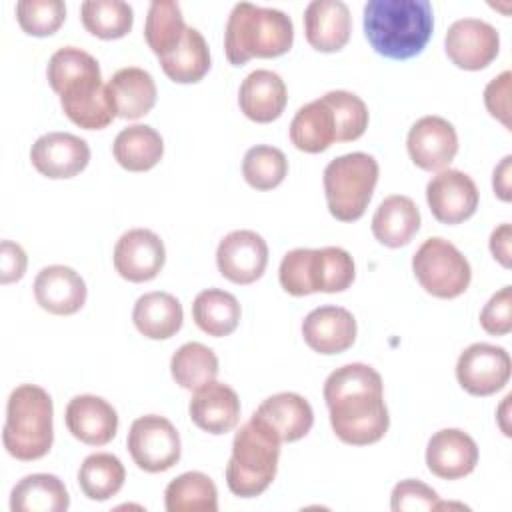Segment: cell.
Returning a JSON list of instances; mask_svg holds the SVG:
<instances>
[{
  "label": "cell",
  "instance_id": "cell-16",
  "mask_svg": "<svg viewBox=\"0 0 512 512\" xmlns=\"http://www.w3.org/2000/svg\"><path fill=\"white\" fill-rule=\"evenodd\" d=\"M30 160L32 166L46 178H72L88 166L90 146L76 134L48 132L32 144Z\"/></svg>",
  "mask_w": 512,
  "mask_h": 512
},
{
  "label": "cell",
  "instance_id": "cell-32",
  "mask_svg": "<svg viewBox=\"0 0 512 512\" xmlns=\"http://www.w3.org/2000/svg\"><path fill=\"white\" fill-rule=\"evenodd\" d=\"M164 74L178 84H194L202 80L210 70V50L204 36L188 26L182 42L168 54L160 56Z\"/></svg>",
  "mask_w": 512,
  "mask_h": 512
},
{
  "label": "cell",
  "instance_id": "cell-12",
  "mask_svg": "<svg viewBox=\"0 0 512 512\" xmlns=\"http://www.w3.org/2000/svg\"><path fill=\"white\" fill-rule=\"evenodd\" d=\"M268 264V244L254 230H232L216 248L220 274L234 284L256 282Z\"/></svg>",
  "mask_w": 512,
  "mask_h": 512
},
{
  "label": "cell",
  "instance_id": "cell-17",
  "mask_svg": "<svg viewBox=\"0 0 512 512\" xmlns=\"http://www.w3.org/2000/svg\"><path fill=\"white\" fill-rule=\"evenodd\" d=\"M478 464V446L470 434L460 428H442L432 434L426 446V466L442 480H458L474 472Z\"/></svg>",
  "mask_w": 512,
  "mask_h": 512
},
{
  "label": "cell",
  "instance_id": "cell-48",
  "mask_svg": "<svg viewBox=\"0 0 512 512\" xmlns=\"http://www.w3.org/2000/svg\"><path fill=\"white\" fill-rule=\"evenodd\" d=\"M512 226L508 222L500 224L490 234V252L492 256L504 266L510 268L512 264Z\"/></svg>",
  "mask_w": 512,
  "mask_h": 512
},
{
  "label": "cell",
  "instance_id": "cell-43",
  "mask_svg": "<svg viewBox=\"0 0 512 512\" xmlns=\"http://www.w3.org/2000/svg\"><path fill=\"white\" fill-rule=\"evenodd\" d=\"M356 276L352 256L340 246L320 248V292H344Z\"/></svg>",
  "mask_w": 512,
  "mask_h": 512
},
{
  "label": "cell",
  "instance_id": "cell-36",
  "mask_svg": "<svg viewBox=\"0 0 512 512\" xmlns=\"http://www.w3.org/2000/svg\"><path fill=\"white\" fill-rule=\"evenodd\" d=\"M170 372L176 384L184 390H198L204 384L216 380L218 358L206 344L186 342L172 354Z\"/></svg>",
  "mask_w": 512,
  "mask_h": 512
},
{
  "label": "cell",
  "instance_id": "cell-31",
  "mask_svg": "<svg viewBox=\"0 0 512 512\" xmlns=\"http://www.w3.org/2000/svg\"><path fill=\"white\" fill-rule=\"evenodd\" d=\"M240 316L242 308L236 296L220 288L202 290L192 302V318L196 326L214 338L232 334L240 324Z\"/></svg>",
  "mask_w": 512,
  "mask_h": 512
},
{
  "label": "cell",
  "instance_id": "cell-21",
  "mask_svg": "<svg viewBox=\"0 0 512 512\" xmlns=\"http://www.w3.org/2000/svg\"><path fill=\"white\" fill-rule=\"evenodd\" d=\"M190 420L208 434H226L240 420V398L234 388L224 382H208L194 390L188 404Z\"/></svg>",
  "mask_w": 512,
  "mask_h": 512
},
{
  "label": "cell",
  "instance_id": "cell-30",
  "mask_svg": "<svg viewBox=\"0 0 512 512\" xmlns=\"http://www.w3.org/2000/svg\"><path fill=\"white\" fill-rule=\"evenodd\" d=\"M112 154L124 170L146 172L162 160L164 140L152 126L132 124L118 132L112 144Z\"/></svg>",
  "mask_w": 512,
  "mask_h": 512
},
{
  "label": "cell",
  "instance_id": "cell-25",
  "mask_svg": "<svg viewBox=\"0 0 512 512\" xmlns=\"http://www.w3.org/2000/svg\"><path fill=\"white\" fill-rule=\"evenodd\" d=\"M108 94L116 108V116L136 120L148 114L156 104V82L150 72L138 66H126L112 74L106 82Z\"/></svg>",
  "mask_w": 512,
  "mask_h": 512
},
{
  "label": "cell",
  "instance_id": "cell-19",
  "mask_svg": "<svg viewBox=\"0 0 512 512\" xmlns=\"http://www.w3.org/2000/svg\"><path fill=\"white\" fill-rule=\"evenodd\" d=\"M68 432L88 446H104L118 432V414L112 404L94 394L74 396L64 412Z\"/></svg>",
  "mask_w": 512,
  "mask_h": 512
},
{
  "label": "cell",
  "instance_id": "cell-46",
  "mask_svg": "<svg viewBox=\"0 0 512 512\" xmlns=\"http://www.w3.org/2000/svg\"><path fill=\"white\" fill-rule=\"evenodd\" d=\"M510 70H504L492 78L484 88V104L490 116L504 124L506 130H512V112H510Z\"/></svg>",
  "mask_w": 512,
  "mask_h": 512
},
{
  "label": "cell",
  "instance_id": "cell-50",
  "mask_svg": "<svg viewBox=\"0 0 512 512\" xmlns=\"http://www.w3.org/2000/svg\"><path fill=\"white\" fill-rule=\"evenodd\" d=\"M510 400H512V394H506L500 408H498V426L500 430L504 432V436H510V426H508V408H510Z\"/></svg>",
  "mask_w": 512,
  "mask_h": 512
},
{
  "label": "cell",
  "instance_id": "cell-22",
  "mask_svg": "<svg viewBox=\"0 0 512 512\" xmlns=\"http://www.w3.org/2000/svg\"><path fill=\"white\" fill-rule=\"evenodd\" d=\"M352 16L342 0H312L304 10V34L318 52H338L350 40Z\"/></svg>",
  "mask_w": 512,
  "mask_h": 512
},
{
  "label": "cell",
  "instance_id": "cell-7",
  "mask_svg": "<svg viewBox=\"0 0 512 512\" xmlns=\"http://www.w3.org/2000/svg\"><path fill=\"white\" fill-rule=\"evenodd\" d=\"M412 272L418 284L436 298H456L468 290L472 280V268L466 256L440 236L420 244L412 256Z\"/></svg>",
  "mask_w": 512,
  "mask_h": 512
},
{
  "label": "cell",
  "instance_id": "cell-38",
  "mask_svg": "<svg viewBox=\"0 0 512 512\" xmlns=\"http://www.w3.org/2000/svg\"><path fill=\"white\" fill-rule=\"evenodd\" d=\"M280 286L292 296L320 292V250L294 248L284 254L278 268Z\"/></svg>",
  "mask_w": 512,
  "mask_h": 512
},
{
  "label": "cell",
  "instance_id": "cell-23",
  "mask_svg": "<svg viewBox=\"0 0 512 512\" xmlns=\"http://www.w3.org/2000/svg\"><path fill=\"white\" fill-rule=\"evenodd\" d=\"M288 102L286 84L280 74L260 68L250 72L238 92V104L246 118L258 124H268L284 112Z\"/></svg>",
  "mask_w": 512,
  "mask_h": 512
},
{
  "label": "cell",
  "instance_id": "cell-8",
  "mask_svg": "<svg viewBox=\"0 0 512 512\" xmlns=\"http://www.w3.org/2000/svg\"><path fill=\"white\" fill-rule=\"evenodd\" d=\"M134 464L150 474L164 472L180 460L182 444L174 424L158 414H146L132 422L126 438Z\"/></svg>",
  "mask_w": 512,
  "mask_h": 512
},
{
  "label": "cell",
  "instance_id": "cell-24",
  "mask_svg": "<svg viewBox=\"0 0 512 512\" xmlns=\"http://www.w3.org/2000/svg\"><path fill=\"white\" fill-rule=\"evenodd\" d=\"M254 414L278 434L280 442H296L304 438L314 424L310 402L296 392H278L268 396Z\"/></svg>",
  "mask_w": 512,
  "mask_h": 512
},
{
  "label": "cell",
  "instance_id": "cell-34",
  "mask_svg": "<svg viewBox=\"0 0 512 512\" xmlns=\"http://www.w3.org/2000/svg\"><path fill=\"white\" fill-rule=\"evenodd\" d=\"M126 480L124 464L110 452H96L84 458L78 468V484L86 498L104 502L116 496Z\"/></svg>",
  "mask_w": 512,
  "mask_h": 512
},
{
  "label": "cell",
  "instance_id": "cell-29",
  "mask_svg": "<svg viewBox=\"0 0 512 512\" xmlns=\"http://www.w3.org/2000/svg\"><path fill=\"white\" fill-rule=\"evenodd\" d=\"M290 142L308 154L324 152L336 142L334 116L322 98L298 108L290 122Z\"/></svg>",
  "mask_w": 512,
  "mask_h": 512
},
{
  "label": "cell",
  "instance_id": "cell-33",
  "mask_svg": "<svg viewBox=\"0 0 512 512\" xmlns=\"http://www.w3.org/2000/svg\"><path fill=\"white\" fill-rule=\"evenodd\" d=\"M164 506L168 512H216V484L204 472H184L166 486Z\"/></svg>",
  "mask_w": 512,
  "mask_h": 512
},
{
  "label": "cell",
  "instance_id": "cell-27",
  "mask_svg": "<svg viewBox=\"0 0 512 512\" xmlns=\"http://www.w3.org/2000/svg\"><path fill=\"white\" fill-rule=\"evenodd\" d=\"M136 330L150 340L172 338L184 322L182 304L168 292L142 294L132 310Z\"/></svg>",
  "mask_w": 512,
  "mask_h": 512
},
{
  "label": "cell",
  "instance_id": "cell-14",
  "mask_svg": "<svg viewBox=\"0 0 512 512\" xmlns=\"http://www.w3.org/2000/svg\"><path fill=\"white\" fill-rule=\"evenodd\" d=\"M114 268L128 282H148L158 276L166 262L160 236L148 228L124 232L114 246Z\"/></svg>",
  "mask_w": 512,
  "mask_h": 512
},
{
  "label": "cell",
  "instance_id": "cell-11",
  "mask_svg": "<svg viewBox=\"0 0 512 512\" xmlns=\"http://www.w3.org/2000/svg\"><path fill=\"white\" fill-rule=\"evenodd\" d=\"M444 46L458 68L482 70L498 56L500 34L480 18H460L448 26Z\"/></svg>",
  "mask_w": 512,
  "mask_h": 512
},
{
  "label": "cell",
  "instance_id": "cell-9",
  "mask_svg": "<svg viewBox=\"0 0 512 512\" xmlns=\"http://www.w3.org/2000/svg\"><path fill=\"white\" fill-rule=\"evenodd\" d=\"M512 372L510 354L496 344H470L456 362V380L472 396H490L502 390Z\"/></svg>",
  "mask_w": 512,
  "mask_h": 512
},
{
  "label": "cell",
  "instance_id": "cell-47",
  "mask_svg": "<svg viewBox=\"0 0 512 512\" xmlns=\"http://www.w3.org/2000/svg\"><path fill=\"white\" fill-rule=\"evenodd\" d=\"M26 252L22 250L20 244L12 240H2L0 244V282L10 284L16 282L24 276L26 272Z\"/></svg>",
  "mask_w": 512,
  "mask_h": 512
},
{
  "label": "cell",
  "instance_id": "cell-15",
  "mask_svg": "<svg viewBox=\"0 0 512 512\" xmlns=\"http://www.w3.org/2000/svg\"><path fill=\"white\" fill-rule=\"evenodd\" d=\"M58 96L68 120L84 130H102L116 118V108L102 82V74L70 82Z\"/></svg>",
  "mask_w": 512,
  "mask_h": 512
},
{
  "label": "cell",
  "instance_id": "cell-1",
  "mask_svg": "<svg viewBox=\"0 0 512 512\" xmlns=\"http://www.w3.org/2000/svg\"><path fill=\"white\" fill-rule=\"evenodd\" d=\"M324 400L334 434L350 446H368L384 438L390 416L384 404L382 376L368 364L336 368L324 382Z\"/></svg>",
  "mask_w": 512,
  "mask_h": 512
},
{
  "label": "cell",
  "instance_id": "cell-2",
  "mask_svg": "<svg viewBox=\"0 0 512 512\" xmlns=\"http://www.w3.org/2000/svg\"><path fill=\"white\" fill-rule=\"evenodd\" d=\"M434 12L428 0H368L364 34L386 58L408 60L424 50L432 36Z\"/></svg>",
  "mask_w": 512,
  "mask_h": 512
},
{
  "label": "cell",
  "instance_id": "cell-3",
  "mask_svg": "<svg viewBox=\"0 0 512 512\" xmlns=\"http://www.w3.org/2000/svg\"><path fill=\"white\" fill-rule=\"evenodd\" d=\"M292 42L294 24L286 12L250 2L234 4L224 30V52L232 66H242L250 58L282 56Z\"/></svg>",
  "mask_w": 512,
  "mask_h": 512
},
{
  "label": "cell",
  "instance_id": "cell-49",
  "mask_svg": "<svg viewBox=\"0 0 512 512\" xmlns=\"http://www.w3.org/2000/svg\"><path fill=\"white\" fill-rule=\"evenodd\" d=\"M510 174H512V156H504L500 160V164L494 168V174H492V188H494V194L504 200V202H510L512 200V186H510Z\"/></svg>",
  "mask_w": 512,
  "mask_h": 512
},
{
  "label": "cell",
  "instance_id": "cell-10",
  "mask_svg": "<svg viewBox=\"0 0 512 512\" xmlns=\"http://www.w3.org/2000/svg\"><path fill=\"white\" fill-rule=\"evenodd\" d=\"M426 202L438 222L460 224L476 212L478 188L466 172L444 168L428 180Z\"/></svg>",
  "mask_w": 512,
  "mask_h": 512
},
{
  "label": "cell",
  "instance_id": "cell-5",
  "mask_svg": "<svg viewBox=\"0 0 512 512\" xmlns=\"http://www.w3.org/2000/svg\"><path fill=\"white\" fill-rule=\"evenodd\" d=\"M278 434L256 414L240 426L226 464V484L234 496H260L274 480L280 458Z\"/></svg>",
  "mask_w": 512,
  "mask_h": 512
},
{
  "label": "cell",
  "instance_id": "cell-26",
  "mask_svg": "<svg viewBox=\"0 0 512 512\" xmlns=\"http://www.w3.org/2000/svg\"><path fill=\"white\" fill-rule=\"evenodd\" d=\"M418 230L420 210L412 198L402 194L384 198L372 216V234L388 248L406 246Z\"/></svg>",
  "mask_w": 512,
  "mask_h": 512
},
{
  "label": "cell",
  "instance_id": "cell-4",
  "mask_svg": "<svg viewBox=\"0 0 512 512\" xmlns=\"http://www.w3.org/2000/svg\"><path fill=\"white\" fill-rule=\"evenodd\" d=\"M54 406L50 394L38 384L16 386L6 404L2 444L22 462L40 460L54 442Z\"/></svg>",
  "mask_w": 512,
  "mask_h": 512
},
{
  "label": "cell",
  "instance_id": "cell-13",
  "mask_svg": "<svg viewBox=\"0 0 512 512\" xmlns=\"http://www.w3.org/2000/svg\"><path fill=\"white\" fill-rule=\"evenodd\" d=\"M406 148L418 168L440 172L458 152V134L446 118L422 116L408 130Z\"/></svg>",
  "mask_w": 512,
  "mask_h": 512
},
{
  "label": "cell",
  "instance_id": "cell-42",
  "mask_svg": "<svg viewBox=\"0 0 512 512\" xmlns=\"http://www.w3.org/2000/svg\"><path fill=\"white\" fill-rule=\"evenodd\" d=\"M66 18L62 0H20L16 4V20L30 36L54 34Z\"/></svg>",
  "mask_w": 512,
  "mask_h": 512
},
{
  "label": "cell",
  "instance_id": "cell-18",
  "mask_svg": "<svg viewBox=\"0 0 512 512\" xmlns=\"http://www.w3.org/2000/svg\"><path fill=\"white\" fill-rule=\"evenodd\" d=\"M34 298L38 306L56 316L76 314L86 302V282L82 276L64 264L42 268L34 278Z\"/></svg>",
  "mask_w": 512,
  "mask_h": 512
},
{
  "label": "cell",
  "instance_id": "cell-37",
  "mask_svg": "<svg viewBox=\"0 0 512 512\" xmlns=\"http://www.w3.org/2000/svg\"><path fill=\"white\" fill-rule=\"evenodd\" d=\"M80 18L84 28L102 40L122 38L134 24L132 6L122 0H86L80 6Z\"/></svg>",
  "mask_w": 512,
  "mask_h": 512
},
{
  "label": "cell",
  "instance_id": "cell-20",
  "mask_svg": "<svg viewBox=\"0 0 512 512\" xmlns=\"http://www.w3.org/2000/svg\"><path fill=\"white\" fill-rule=\"evenodd\" d=\"M304 342L318 354L332 356L348 350L356 340V320L342 306H320L302 322Z\"/></svg>",
  "mask_w": 512,
  "mask_h": 512
},
{
  "label": "cell",
  "instance_id": "cell-41",
  "mask_svg": "<svg viewBox=\"0 0 512 512\" xmlns=\"http://www.w3.org/2000/svg\"><path fill=\"white\" fill-rule=\"evenodd\" d=\"M98 74H102L98 60L86 50L76 46L58 48L50 56L48 68H46L48 82L56 94L70 82H76L86 76H98Z\"/></svg>",
  "mask_w": 512,
  "mask_h": 512
},
{
  "label": "cell",
  "instance_id": "cell-44",
  "mask_svg": "<svg viewBox=\"0 0 512 512\" xmlns=\"http://www.w3.org/2000/svg\"><path fill=\"white\" fill-rule=\"evenodd\" d=\"M438 502H440V498H438L436 490L420 480H414V478H406V480L398 482L390 494V508L394 512L436 510Z\"/></svg>",
  "mask_w": 512,
  "mask_h": 512
},
{
  "label": "cell",
  "instance_id": "cell-6",
  "mask_svg": "<svg viewBox=\"0 0 512 512\" xmlns=\"http://www.w3.org/2000/svg\"><path fill=\"white\" fill-rule=\"evenodd\" d=\"M378 162L366 152H350L324 168V194L330 214L340 222L358 220L372 200L378 182Z\"/></svg>",
  "mask_w": 512,
  "mask_h": 512
},
{
  "label": "cell",
  "instance_id": "cell-40",
  "mask_svg": "<svg viewBox=\"0 0 512 512\" xmlns=\"http://www.w3.org/2000/svg\"><path fill=\"white\" fill-rule=\"evenodd\" d=\"M334 116L336 142L360 138L368 128V108L360 96L348 90H330L322 96Z\"/></svg>",
  "mask_w": 512,
  "mask_h": 512
},
{
  "label": "cell",
  "instance_id": "cell-45",
  "mask_svg": "<svg viewBox=\"0 0 512 512\" xmlns=\"http://www.w3.org/2000/svg\"><path fill=\"white\" fill-rule=\"evenodd\" d=\"M480 326L492 336H504L512 330V286L490 296L480 312Z\"/></svg>",
  "mask_w": 512,
  "mask_h": 512
},
{
  "label": "cell",
  "instance_id": "cell-35",
  "mask_svg": "<svg viewBox=\"0 0 512 512\" xmlns=\"http://www.w3.org/2000/svg\"><path fill=\"white\" fill-rule=\"evenodd\" d=\"M186 24L178 2L174 0H154L148 6L144 22V38L150 50L160 58L172 52L186 34Z\"/></svg>",
  "mask_w": 512,
  "mask_h": 512
},
{
  "label": "cell",
  "instance_id": "cell-39",
  "mask_svg": "<svg viewBox=\"0 0 512 512\" xmlns=\"http://www.w3.org/2000/svg\"><path fill=\"white\" fill-rule=\"evenodd\" d=\"M288 174V160L276 146H252L242 160V176L256 190H272Z\"/></svg>",
  "mask_w": 512,
  "mask_h": 512
},
{
  "label": "cell",
  "instance_id": "cell-28",
  "mask_svg": "<svg viewBox=\"0 0 512 512\" xmlns=\"http://www.w3.org/2000/svg\"><path fill=\"white\" fill-rule=\"evenodd\" d=\"M68 506V490L54 474H28L10 492L12 512H64Z\"/></svg>",
  "mask_w": 512,
  "mask_h": 512
}]
</instances>
